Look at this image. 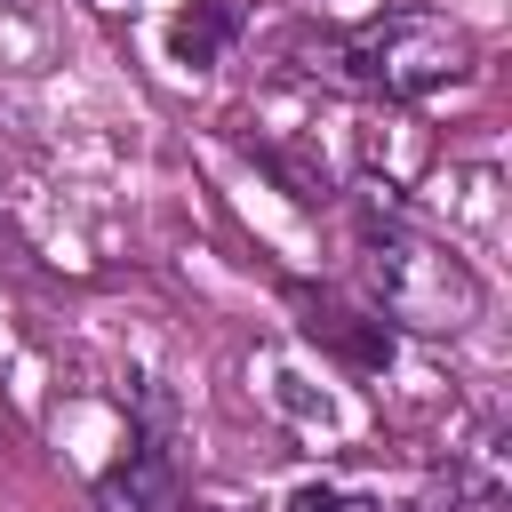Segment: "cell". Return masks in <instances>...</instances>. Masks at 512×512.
I'll return each instance as SVG.
<instances>
[{
  "instance_id": "obj_4",
  "label": "cell",
  "mask_w": 512,
  "mask_h": 512,
  "mask_svg": "<svg viewBox=\"0 0 512 512\" xmlns=\"http://www.w3.org/2000/svg\"><path fill=\"white\" fill-rule=\"evenodd\" d=\"M232 32H240V0H192V8L176 16L168 48H176V64H216Z\"/></svg>"
},
{
  "instance_id": "obj_3",
  "label": "cell",
  "mask_w": 512,
  "mask_h": 512,
  "mask_svg": "<svg viewBox=\"0 0 512 512\" xmlns=\"http://www.w3.org/2000/svg\"><path fill=\"white\" fill-rule=\"evenodd\" d=\"M96 512H184V480H176V464H168L152 440H136V448L96 480Z\"/></svg>"
},
{
  "instance_id": "obj_2",
  "label": "cell",
  "mask_w": 512,
  "mask_h": 512,
  "mask_svg": "<svg viewBox=\"0 0 512 512\" xmlns=\"http://www.w3.org/2000/svg\"><path fill=\"white\" fill-rule=\"evenodd\" d=\"M328 64L368 88V96H432L440 80H456L472 64V40L448 24V16H424V8H400V16H376L360 32H344L328 48Z\"/></svg>"
},
{
  "instance_id": "obj_6",
  "label": "cell",
  "mask_w": 512,
  "mask_h": 512,
  "mask_svg": "<svg viewBox=\"0 0 512 512\" xmlns=\"http://www.w3.org/2000/svg\"><path fill=\"white\" fill-rule=\"evenodd\" d=\"M360 512H392V504H376V496H368ZM408 512H464V504H456V496H432V504H408Z\"/></svg>"
},
{
  "instance_id": "obj_7",
  "label": "cell",
  "mask_w": 512,
  "mask_h": 512,
  "mask_svg": "<svg viewBox=\"0 0 512 512\" xmlns=\"http://www.w3.org/2000/svg\"><path fill=\"white\" fill-rule=\"evenodd\" d=\"M184 512H208V504H184Z\"/></svg>"
},
{
  "instance_id": "obj_1",
  "label": "cell",
  "mask_w": 512,
  "mask_h": 512,
  "mask_svg": "<svg viewBox=\"0 0 512 512\" xmlns=\"http://www.w3.org/2000/svg\"><path fill=\"white\" fill-rule=\"evenodd\" d=\"M360 264H368L376 312H384L392 328H408V336H456V328H472L480 304H488L480 272H472L456 248H440V240H424V232H408V224H368Z\"/></svg>"
},
{
  "instance_id": "obj_5",
  "label": "cell",
  "mask_w": 512,
  "mask_h": 512,
  "mask_svg": "<svg viewBox=\"0 0 512 512\" xmlns=\"http://www.w3.org/2000/svg\"><path fill=\"white\" fill-rule=\"evenodd\" d=\"M360 504H368V496H344V488H320V480L288 496V512H360Z\"/></svg>"
}]
</instances>
